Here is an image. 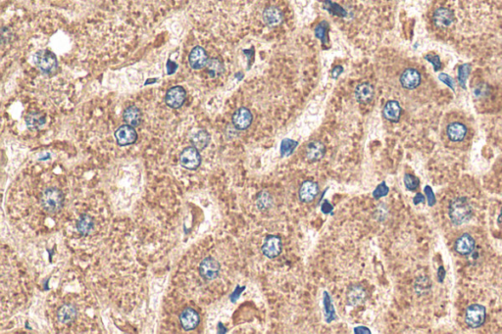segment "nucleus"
Instances as JSON below:
<instances>
[{"instance_id":"obj_20","label":"nucleus","mask_w":502,"mask_h":334,"mask_svg":"<svg viewBox=\"0 0 502 334\" xmlns=\"http://www.w3.org/2000/svg\"><path fill=\"white\" fill-rule=\"evenodd\" d=\"M467 127L461 123H451L446 128V133L448 139L453 142H460L467 136Z\"/></svg>"},{"instance_id":"obj_18","label":"nucleus","mask_w":502,"mask_h":334,"mask_svg":"<svg viewBox=\"0 0 502 334\" xmlns=\"http://www.w3.org/2000/svg\"><path fill=\"white\" fill-rule=\"evenodd\" d=\"M374 86L368 82L360 83L355 88V98L361 104H367L371 102L374 98Z\"/></svg>"},{"instance_id":"obj_43","label":"nucleus","mask_w":502,"mask_h":334,"mask_svg":"<svg viewBox=\"0 0 502 334\" xmlns=\"http://www.w3.org/2000/svg\"><path fill=\"white\" fill-rule=\"evenodd\" d=\"M440 270H441V272H442V273H440V271H438V275H441V277H438V278H440V281H441V282H443V281H444V278H445V272L443 266H442Z\"/></svg>"},{"instance_id":"obj_32","label":"nucleus","mask_w":502,"mask_h":334,"mask_svg":"<svg viewBox=\"0 0 502 334\" xmlns=\"http://www.w3.org/2000/svg\"><path fill=\"white\" fill-rule=\"evenodd\" d=\"M388 192H389V188H388V185L386 184V182H383L378 185L375 188V190L373 191V198L376 200H379V199L388 195Z\"/></svg>"},{"instance_id":"obj_21","label":"nucleus","mask_w":502,"mask_h":334,"mask_svg":"<svg viewBox=\"0 0 502 334\" xmlns=\"http://www.w3.org/2000/svg\"><path fill=\"white\" fill-rule=\"evenodd\" d=\"M383 116L391 123H398L401 117V107L395 100H389L383 109Z\"/></svg>"},{"instance_id":"obj_25","label":"nucleus","mask_w":502,"mask_h":334,"mask_svg":"<svg viewBox=\"0 0 502 334\" xmlns=\"http://www.w3.org/2000/svg\"><path fill=\"white\" fill-rule=\"evenodd\" d=\"M123 118L127 125L134 127H138L141 123V112L137 106L132 105L126 109Z\"/></svg>"},{"instance_id":"obj_42","label":"nucleus","mask_w":502,"mask_h":334,"mask_svg":"<svg viewBox=\"0 0 502 334\" xmlns=\"http://www.w3.org/2000/svg\"><path fill=\"white\" fill-rule=\"evenodd\" d=\"M413 202L415 205H418L420 203H424L425 202V196L421 194V193H417L416 196L413 198Z\"/></svg>"},{"instance_id":"obj_35","label":"nucleus","mask_w":502,"mask_h":334,"mask_svg":"<svg viewBox=\"0 0 502 334\" xmlns=\"http://www.w3.org/2000/svg\"><path fill=\"white\" fill-rule=\"evenodd\" d=\"M469 72H470V67L467 64L463 65L459 68V80H460L461 85H463L464 87H465V80L469 75Z\"/></svg>"},{"instance_id":"obj_24","label":"nucleus","mask_w":502,"mask_h":334,"mask_svg":"<svg viewBox=\"0 0 502 334\" xmlns=\"http://www.w3.org/2000/svg\"><path fill=\"white\" fill-rule=\"evenodd\" d=\"M210 140H211V137H210L209 132L205 129H200V130L196 131L191 138V142H192L193 146L199 151L205 149L206 147L209 145Z\"/></svg>"},{"instance_id":"obj_6","label":"nucleus","mask_w":502,"mask_h":334,"mask_svg":"<svg viewBox=\"0 0 502 334\" xmlns=\"http://www.w3.org/2000/svg\"><path fill=\"white\" fill-rule=\"evenodd\" d=\"M261 251L263 255L269 259H275L283 251V241L279 235L269 234L263 241Z\"/></svg>"},{"instance_id":"obj_34","label":"nucleus","mask_w":502,"mask_h":334,"mask_svg":"<svg viewBox=\"0 0 502 334\" xmlns=\"http://www.w3.org/2000/svg\"><path fill=\"white\" fill-rule=\"evenodd\" d=\"M328 32V24L326 22H322L317 26L315 29V35L321 39L323 42H326V36Z\"/></svg>"},{"instance_id":"obj_39","label":"nucleus","mask_w":502,"mask_h":334,"mask_svg":"<svg viewBox=\"0 0 502 334\" xmlns=\"http://www.w3.org/2000/svg\"><path fill=\"white\" fill-rule=\"evenodd\" d=\"M244 289H245V286H240V285H238L237 288H236V290L231 295V301L233 303H236V301L240 298V294L243 292Z\"/></svg>"},{"instance_id":"obj_15","label":"nucleus","mask_w":502,"mask_h":334,"mask_svg":"<svg viewBox=\"0 0 502 334\" xmlns=\"http://www.w3.org/2000/svg\"><path fill=\"white\" fill-rule=\"evenodd\" d=\"M400 83L406 90H415L421 83V75L416 69H406L400 76Z\"/></svg>"},{"instance_id":"obj_16","label":"nucleus","mask_w":502,"mask_h":334,"mask_svg":"<svg viewBox=\"0 0 502 334\" xmlns=\"http://www.w3.org/2000/svg\"><path fill=\"white\" fill-rule=\"evenodd\" d=\"M326 153V146L319 140L309 142L305 149V157L310 163H315L323 159Z\"/></svg>"},{"instance_id":"obj_13","label":"nucleus","mask_w":502,"mask_h":334,"mask_svg":"<svg viewBox=\"0 0 502 334\" xmlns=\"http://www.w3.org/2000/svg\"><path fill=\"white\" fill-rule=\"evenodd\" d=\"M180 323L184 330H194L200 323V317L194 309L187 307L180 315Z\"/></svg>"},{"instance_id":"obj_22","label":"nucleus","mask_w":502,"mask_h":334,"mask_svg":"<svg viewBox=\"0 0 502 334\" xmlns=\"http://www.w3.org/2000/svg\"><path fill=\"white\" fill-rule=\"evenodd\" d=\"M78 311L76 307L72 304H64L62 305L57 311V318L59 322L62 323H72L76 320Z\"/></svg>"},{"instance_id":"obj_4","label":"nucleus","mask_w":502,"mask_h":334,"mask_svg":"<svg viewBox=\"0 0 502 334\" xmlns=\"http://www.w3.org/2000/svg\"><path fill=\"white\" fill-rule=\"evenodd\" d=\"M180 164L186 170H197L201 165V155L199 153V150L196 149L194 146L185 147L180 155Z\"/></svg>"},{"instance_id":"obj_11","label":"nucleus","mask_w":502,"mask_h":334,"mask_svg":"<svg viewBox=\"0 0 502 334\" xmlns=\"http://www.w3.org/2000/svg\"><path fill=\"white\" fill-rule=\"evenodd\" d=\"M367 299L366 288L361 284H352L346 291V303L349 306L357 307L362 305Z\"/></svg>"},{"instance_id":"obj_29","label":"nucleus","mask_w":502,"mask_h":334,"mask_svg":"<svg viewBox=\"0 0 502 334\" xmlns=\"http://www.w3.org/2000/svg\"><path fill=\"white\" fill-rule=\"evenodd\" d=\"M26 124L32 129H37L46 124V117L41 114H30L26 118Z\"/></svg>"},{"instance_id":"obj_41","label":"nucleus","mask_w":502,"mask_h":334,"mask_svg":"<svg viewBox=\"0 0 502 334\" xmlns=\"http://www.w3.org/2000/svg\"><path fill=\"white\" fill-rule=\"evenodd\" d=\"M343 69L342 66H338V67L333 68V70L331 71V77H332L333 79H338V78H339V76H340V75L343 73Z\"/></svg>"},{"instance_id":"obj_5","label":"nucleus","mask_w":502,"mask_h":334,"mask_svg":"<svg viewBox=\"0 0 502 334\" xmlns=\"http://www.w3.org/2000/svg\"><path fill=\"white\" fill-rule=\"evenodd\" d=\"M487 311L483 305L474 304L469 306L465 314V322L472 328H478L486 321Z\"/></svg>"},{"instance_id":"obj_38","label":"nucleus","mask_w":502,"mask_h":334,"mask_svg":"<svg viewBox=\"0 0 502 334\" xmlns=\"http://www.w3.org/2000/svg\"><path fill=\"white\" fill-rule=\"evenodd\" d=\"M425 58L434 64V71H437L441 68V60L437 55H427Z\"/></svg>"},{"instance_id":"obj_40","label":"nucleus","mask_w":502,"mask_h":334,"mask_svg":"<svg viewBox=\"0 0 502 334\" xmlns=\"http://www.w3.org/2000/svg\"><path fill=\"white\" fill-rule=\"evenodd\" d=\"M354 332L358 334H371V331L366 326H357L354 328Z\"/></svg>"},{"instance_id":"obj_14","label":"nucleus","mask_w":502,"mask_h":334,"mask_svg":"<svg viewBox=\"0 0 502 334\" xmlns=\"http://www.w3.org/2000/svg\"><path fill=\"white\" fill-rule=\"evenodd\" d=\"M209 62V58L203 47H194L190 53L189 63L190 66L194 70H201L207 66Z\"/></svg>"},{"instance_id":"obj_9","label":"nucleus","mask_w":502,"mask_h":334,"mask_svg":"<svg viewBox=\"0 0 502 334\" xmlns=\"http://www.w3.org/2000/svg\"><path fill=\"white\" fill-rule=\"evenodd\" d=\"M319 195V185L313 181H305L298 190L299 201L302 203L313 202Z\"/></svg>"},{"instance_id":"obj_37","label":"nucleus","mask_w":502,"mask_h":334,"mask_svg":"<svg viewBox=\"0 0 502 334\" xmlns=\"http://www.w3.org/2000/svg\"><path fill=\"white\" fill-rule=\"evenodd\" d=\"M425 194L428 197V202L430 206H434L435 203V198H434V192L430 186L425 187Z\"/></svg>"},{"instance_id":"obj_2","label":"nucleus","mask_w":502,"mask_h":334,"mask_svg":"<svg viewBox=\"0 0 502 334\" xmlns=\"http://www.w3.org/2000/svg\"><path fill=\"white\" fill-rule=\"evenodd\" d=\"M40 204L43 208L50 214L58 213L64 203V194L55 187H48L41 193Z\"/></svg>"},{"instance_id":"obj_27","label":"nucleus","mask_w":502,"mask_h":334,"mask_svg":"<svg viewBox=\"0 0 502 334\" xmlns=\"http://www.w3.org/2000/svg\"><path fill=\"white\" fill-rule=\"evenodd\" d=\"M255 204H256V207L258 208L260 211H267L270 208L273 207L274 200H273L272 195L268 191L262 190V191L258 192L255 197Z\"/></svg>"},{"instance_id":"obj_10","label":"nucleus","mask_w":502,"mask_h":334,"mask_svg":"<svg viewBox=\"0 0 502 334\" xmlns=\"http://www.w3.org/2000/svg\"><path fill=\"white\" fill-rule=\"evenodd\" d=\"M186 99V92L182 86H173L165 95V102L172 109H179Z\"/></svg>"},{"instance_id":"obj_7","label":"nucleus","mask_w":502,"mask_h":334,"mask_svg":"<svg viewBox=\"0 0 502 334\" xmlns=\"http://www.w3.org/2000/svg\"><path fill=\"white\" fill-rule=\"evenodd\" d=\"M199 275L205 280H214L216 279L220 272H221V265L216 259L212 257H207L203 259L200 264H199Z\"/></svg>"},{"instance_id":"obj_30","label":"nucleus","mask_w":502,"mask_h":334,"mask_svg":"<svg viewBox=\"0 0 502 334\" xmlns=\"http://www.w3.org/2000/svg\"><path fill=\"white\" fill-rule=\"evenodd\" d=\"M297 146H298V142L296 140L290 139H284L281 143V148H280L281 156L287 157V156L291 155Z\"/></svg>"},{"instance_id":"obj_1","label":"nucleus","mask_w":502,"mask_h":334,"mask_svg":"<svg viewBox=\"0 0 502 334\" xmlns=\"http://www.w3.org/2000/svg\"><path fill=\"white\" fill-rule=\"evenodd\" d=\"M448 215L454 225H462L468 221L472 216V208L465 197L455 198L449 205Z\"/></svg>"},{"instance_id":"obj_17","label":"nucleus","mask_w":502,"mask_h":334,"mask_svg":"<svg viewBox=\"0 0 502 334\" xmlns=\"http://www.w3.org/2000/svg\"><path fill=\"white\" fill-rule=\"evenodd\" d=\"M476 247V242L474 238L467 233L462 234L455 242V251L463 256H467L473 253Z\"/></svg>"},{"instance_id":"obj_28","label":"nucleus","mask_w":502,"mask_h":334,"mask_svg":"<svg viewBox=\"0 0 502 334\" xmlns=\"http://www.w3.org/2000/svg\"><path fill=\"white\" fill-rule=\"evenodd\" d=\"M323 296H324L323 302H324V310H325V320L327 323H331V322L337 320V314L332 304V300L331 295L327 291H324Z\"/></svg>"},{"instance_id":"obj_26","label":"nucleus","mask_w":502,"mask_h":334,"mask_svg":"<svg viewBox=\"0 0 502 334\" xmlns=\"http://www.w3.org/2000/svg\"><path fill=\"white\" fill-rule=\"evenodd\" d=\"M77 230L81 235L86 236L92 233L94 229V219L88 214H82L77 220Z\"/></svg>"},{"instance_id":"obj_19","label":"nucleus","mask_w":502,"mask_h":334,"mask_svg":"<svg viewBox=\"0 0 502 334\" xmlns=\"http://www.w3.org/2000/svg\"><path fill=\"white\" fill-rule=\"evenodd\" d=\"M434 23L438 28H448L454 22L453 12L447 8H440L434 13Z\"/></svg>"},{"instance_id":"obj_33","label":"nucleus","mask_w":502,"mask_h":334,"mask_svg":"<svg viewBox=\"0 0 502 334\" xmlns=\"http://www.w3.org/2000/svg\"><path fill=\"white\" fill-rule=\"evenodd\" d=\"M207 67H208V71L212 77H215L217 74L222 71V64L218 59H210L208 64H207Z\"/></svg>"},{"instance_id":"obj_3","label":"nucleus","mask_w":502,"mask_h":334,"mask_svg":"<svg viewBox=\"0 0 502 334\" xmlns=\"http://www.w3.org/2000/svg\"><path fill=\"white\" fill-rule=\"evenodd\" d=\"M35 65L45 74L51 75L57 69V59L49 50H41L34 56Z\"/></svg>"},{"instance_id":"obj_36","label":"nucleus","mask_w":502,"mask_h":334,"mask_svg":"<svg viewBox=\"0 0 502 334\" xmlns=\"http://www.w3.org/2000/svg\"><path fill=\"white\" fill-rule=\"evenodd\" d=\"M321 211H322L324 214H326V215H328V214H331V215H332V213H331V212L333 211V206L331 205L329 200L325 199V200L323 201L322 205H321Z\"/></svg>"},{"instance_id":"obj_12","label":"nucleus","mask_w":502,"mask_h":334,"mask_svg":"<svg viewBox=\"0 0 502 334\" xmlns=\"http://www.w3.org/2000/svg\"><path fill=\"white\" fill-rule=\"evenodd\" d=\"M232 122L234 127L238 130H245L250 127L253 122V115L249 109L245 107H241L234 113Z\"/></svg>"},{"instance_id":"obj_23","label":"nucleus","mask_w":502,"mask_h":334,"mask_svg":"<svg viewBox=\"0 0 502 334\" xmlns=\"http://www.w3.org/2000/svg\"><path fill=\"white\" fill-rule=\"evenodd\" d=\"M283 13L277 7L271 6L265 9L263 12V19L264 22L267 24L269 27H276L279 26L283 22Z\"/></svg>"},{"instance_id":"obj_8","label":"nucleus","mask_w":502,"mask_h":334,"mask_svg":"<svg viewBox=\"0 0 502 334\" xmlns=\"http://www.w3.org/2000/svg\"><path fill=\"white\" fill-rule=\"evenodd\" d=\"M115 139L120 146L132 145L137 141V131L135 127L130 125H124L118 127V129L115 131Z\"/></svg>"},{"instance_id":"obj_31","label":"nucleus","mask_w":502,"mask_h":334,"mask_svg":"<svg viewBox=\"0 0 502 334\" xmlns=\"http://www.w3.org/2000/svg\"><path fill=\"white\" fill-rule=\"evenodd\" d=\"M404 185L408 190L414 191L419 187L420 182H419L418 177H416L415 175L410 174V173H406L404 175Z\"/></svg>"}]
</instances>
